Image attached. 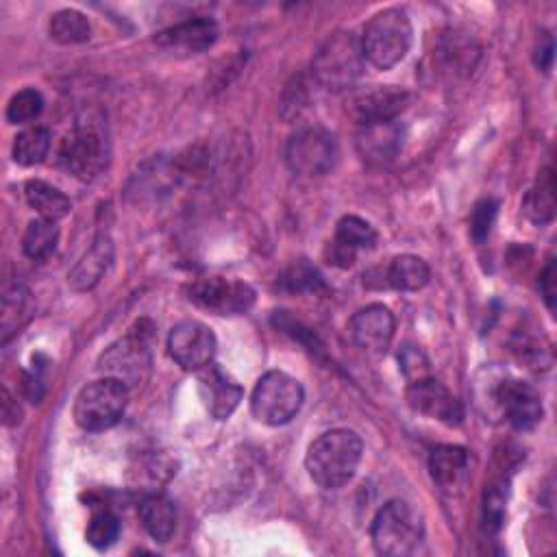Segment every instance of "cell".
I'll return each instance as SVG.
<instances>
[{"mask_svg": "<svg viewBox=\"0 0 557 557\" xmlns=\"http://www.w3.org/2000/svg\"><path fill=\"white\" fill-rule=\"evenodd\" d=\"M361 437L350 429H331L311 442L305 468L309 476L324 490L346 485L361 461Z\"/></svg>", "mask_w": 557, "mask_h": 557, "instance_id": "1", "label": "cell"}, {"mask_svg": "<svg viewBox=\"0 0 557 557\" xmlns=\"http://www.w3.org/2000/svg\"><path fill=\"white\" fill-rule=\"evenodd\" d=\"M154 326L150 320H137L124 337L113 342L98 359V370L104 376L117 379L126 387L139 385L148 379L152 366Z\"/></svg>", "mask_w": 557, "mask_h": 557, "instance_id": "2", "label": "cell"}, {"mask_svg": "<svg viewBox=\"0 0 557 557\" xmlns=\"http://www.w3.org/2000/svg\"><path fill=\"white\" fill-rule=\"evenodd\" d=\"M363 61L361 39L352 30H337L329 35L315 50L311 72L322 87L342 91L357 83Z\"/></svg>", "mask_w": 557, "mask_h": 557, "instance_id": "3", "label": "cell"}, {"mask_svg": "<svg viewBox=\"0 0 557 557\" xmlns=\"http://www.w3.org/2000/svg\"><path fill=\"white\" fill-rule=\"evenodd\" d=\"M370 535L379 555L407 557L422 544V516L407 500H389L374 516Z\"/></svg>", "mask_w": 557, "mask_h": 557, "instance_id": "4", "label": "cell"}, {"mask_svg": "<svg viewBox=\"0 0 557 557\" xmlns=\"http://www.w3.org/2000/svg\"><path fill=\"white\" fill-rule=\"evenodd\" d=\"M363 59L379 70H389L405 59L411 46V22L403 9H383L363 28Z\"/></svg>", "mask_w": 557, "mask_h": 557, "instance_id": "5", "label": "cell"}, {"mask_svg": "<svg viewBox=\"0 0 557 557\" xmlns=\"http://www.w3.org/2000/svg\"><path fill=\"white\" fill-rule=\"evenodd\" d=\"M305 389L302 385L281 370L265 372L250 396L252 416L270 426L287 424L302 407Z\"/></svg>", "mask_w": 557, "mask_h": 557, "instance_id": "6", "label": "cell"}, {"mask_svg": "<svg viewBox=\"0 0 557 557\" xmlns=\"http://www.w3.org/2000/svg\"><path fill=\"white\" fill-rule=\"evenodd\" d=\"M128 387L117 379L102 376L87 383L74 400V420L85 431L111 429L124 413Z\"/></svg>", "mask_w": 557, "mask_h": 557, "instance_id": "7", "label": "cell"}, {"mask_svg": "<svg viewBox=\"0 0 557 557\" xmlns=\"http://www.w3.org/2000/svg\"><path fill=\"white\" fill-rule=\"evenodd\" d=\"M59 159L63 168L81 181H94L109 163V141L94 120L78 122L61 141Z\"/></svg>", "mask_w": 557, "mask_h": 557, "instance_id": "8", "label": "cell"}, {"mask_svg": "<svg viewBox=\"0 0 557 557\" xmlns=\"http://www.w3.org/2000/svg\"><path fill=\"white\" fill-rule=\"evenodd\" d=\"M339 148L335 135L322 126H305L296 131L285 146V163L302 176H322L335 168Z\"/></svg>", "mask_w": 557, "mask_h": 557, "instance_id": "9", "label": "cell"}, {"mask_svg": "<svg viewBox=\"0 0 557 557\" xmlns=\"http://www.w3.org/2000/svg\"><path fill=\"white\" fill-rule=\"evenodd\" d=\"M215 348L213 331L198 320H181L168 335V352L183 370H202L213 361Z\"/></svg>", "mask_w": 557, "mask_h": 557, "instance_id": "10", "label": "cell"}, {"mask_svg": "<svg viewBox=\"0 0 557 557\" xmlns=\"http://www.w3.org/2000/svg\"><path fill=\"white\" fill-rule=\"evenodd\" d=\"M189 300L218 315L246 313L255 302V289L244 281H226L220 276L196 281L189 287Z\"/></svg>", "mask_w": 557, "mask_h": 557, "instance_id": "11", "label": "cell"}, {"mask_svg": "<svg viewBox=\"0 0 557 557\" xmlns=\"http://www.w3.org/2000/svg\"><path fill=\"white\" fill-rule=\"evenodd\" d=\"M409 104V94L394 85H376L372 89L359 91L348 100V115L359 124H374L396 120L398 113Z\"/></svg>", "mask_w": 557, "mask_h": 557, "instance_id": "12", "label": "cell"}, {"mask_svg": "<svg viewBox=\"0 0 557 557\" xmlns=\"http://www.w3.org/2000/svg\"><path fill=\"white\" fill-rule=\"evenodd\" d=\"M407 403L413 411L435 418L448 426H457L463 420L461 403L444 383H440L433 376H424L420 381L409 383Z\"/></svg>", "mask_w": 557, "mask_h": 557, "instance_id": "13", "label": "cell"}, {"mask_svg": "<svg viewBox=\"0 0 557 557\" xmlns=\"http://www.w3.org/2000/svg\"><path fill=\"white\" fill-rule=\"evenodd\" d=\"M350 335L359 348L370 355H381L389 348L396 320L385 305H368L350 318Z\"/></svg>", "mask_w": 557, "mask_h": 557, "instance_id": "14", "label": "cell"}, {"mask_svg": "<svg viewBox=\"0 0 557 557\" xmlns=\"http://www.w3.org/2000/svg\"><path fill=\"white\" fill-rule=\"evenodd\" d=\"M496 403L511 422V426L527 431L542 420V398L540 392L518 379H505L496 387Z\"/></svg>", "mask_w": 557, "mask_h": 557, "instance_id": "15", "label": "cell"}, {"mask_svg": "<svg viewBox=\"0 0 557 557\" xmlns=\"http://www.w3.org/2000/svg\"><path fill=\"white\" fill-rule=\"evenodd\" d=\"M198 392L207 411L215 420H226L237 409L244 396L242 385L213 361L198 370Z\"/></svg>", "mask_w": 557, "mask_h": 557, "instance_id": "16", "label": "cell"}, {"mask_svg": "<svg viewBox=\"0 0 557 557\" xmlns=\"http://www.w3.org/2000/svg\"><path fill=\"white\" fill-rule=\"evenodd\" d=\"M215 39H218V24L211 17H191L157 33L154 44L165 50L196 54L213 46Z\"/></svg>", "mask_w": 557, "mask_h": 557, "instance_id": "17", "label": "cell"}, {"mask_svg": "<svg viewBox=\"0 0 557 557\" xmlns=\"http://www.w3.org/2000/svg\"><path fill=\"white\" fill-rule=\"evenodd\" d=\"M376 244V231L359 215H344L337 222L335 237L329 250L331 263L337 268H350L359 250H370Z\"/></svg>", "mask_w": 557, "mask_h": 557, "instance_id": "18", "label": "cell"}, {"mask_svg": "<svg viewBox=\"0 0 557 557\" xmlns=\"http://www.w3.org/2000/svg\"><path fill=\"white\" fill-rule=\"evenodd\" d=\"M357 152L363 161L383 165L392 161L403 146V126L398 120L363 124L357 131Z\"/></svg>", "mask_w": 557, "mask_h": 557, "instance_id": "19", "label": "cell"}, {"mask_svg": "<svg viewBox=\"0 0 557 557\" xmlns=\"http://www.w3.org/2000/svg\"><path fill=\"white\" fill-rule=\"evenodd\" d=\"M111 261H113V242L109 235L100 233L91 242L87 252L78 259V263L70 270V274H67L70 287L76 292L94 289L98 285V281L102 278V274L109 270Z\"/></svg>", "mask_w": 557, "mask_h": 557, "instance_id": "20", "label": "cell"}, {"mask_svg": "<svg viewBox=\"0 0 557 557\" xmlns=\"http://www.w3.org/2000/svg\"><path fill=\"white\" fill-rule=\"evenodd\" d=\"M139 520L152 540L168 542L176 529V507L165 494L150 492L139 503Z\"/></svg>", "mask_w": 557, "mask_h": 557, "instance_id": "21", "label": "cell"}, {"mask_svg": "<svg viewBox=\"0 0 557 557\" xmlns=\"http://www.w3.org/2000/svg\"><path fill=\"white\" fill-rule=\"evenodd\" d=\"M468 468V450L455 444H442L431 450L429 470L440 487H453L461 481Z\"/></svg>", "mask_w": 557, "mask_h": 557, "instance_id": "22", "label": "cell"}, {"mask_svg": "<svg viewBox=\"0 0 557 557\" xmlns=\"http://www.w3.org/2000/svg\"><path fill=\"white\" fill-rule=\"evenodd\" d=\"M24 196H26L28 207L35 209L39 213V218H46L52 222L65 218L72 209L70 198L61 189H57L54 185L39 181V178H30L24 185Z\"/></svg>", "mask_w": 557, "mask_h": 557, "instance_id": "23", "label": "cell"}, {"mask_svg": "<svg viewBox=\"0 0 557 557\" xmlns=\"http://www.w3.org/2000/svg\"><path fill=\"white\" fill-rule=\"evenodd\" d=\"M431 278L426 261L418 255H398L387 268V283L398 292H418Z\"/></svg>", "mask_w": 557, "mask_h": 557, "instance_id": "24", "label": "cell"}, {"mask_svg": "<svg viewBox=\"0 0 557 557\" xmlns=\"http://www.w3.org/2000/svg\"><path fill=\"white\" fill-rule=\"evenodd\" d=\"M59 244V226L52 220L37 218L28 222L22 235V250L33 261H46Z\"/></svg>", "mask_w": 557, "mask_h": 557, "instance_id": "25", "label": "cell"}, {"mask_svg": "<svg viewBox=\"0 0 557 557\" xmlns=\"http://www.w3.org/2000/svg\"><path fill=\"white\" fill-rule=\"evenodd\" d=\"M524 215L533 222V224H546L553 220L555 213V181H553V170L546 168L535 187L524 196L522 202Z\"/></svg>", "mask_w": 557, "mask_h": 557, "instance_id": "26", "label": "cell"}, {"mask_svg": "<svg viewBox=\"0 0 557 557\" xmlns=\"http://www.w3.org/2000/svg\"><path fill=\"white\" fill-rule=\"evenodd\" d=\"M50 150V131L46 126H28L13 139V161L20 165H35L44 161Z\"/></svg>", "mask_w": 557, "mask_h": 557, "instance_id": "27", "label": "cell"}, {"mask_svg": "<svg viewBox=\"0 0 557 557\" xmlns=\"http://www.w3.org/2000/svg\"><path fill=\"white\" fill-rule=\"evenodd\" d=\"M30 294L22 285L4 289L2 296V337L4 342L17 333L30 318Z\"/></svg>", "mask_w": 557, "mask_h": 557, "instance_id": "28", "label": "cell"}, {"mask_svg": "<svg viewBox=\"0 0 557 557\" xmlns=\"http://www.w3.org/2000/svg\"><path fill=\"white\" fill-rule=\"evenodd\" d=\"M48 30H50V37L59 44H83L89 39L91 35V26H89V20L76 11V9H63V11H57L52 17H50V24H48Z\"/></svg>", "mask_w": 557, "mask_h": 557, "instance_id": "29", "label": "cell"}, {"mask_svg": "<svg viewBox=\"0 0 557 557\" xmlns=\"http://www.w3.org/2000/svg\"><path fill=\"white\" fill-rule=\"evenodd\" d=\"M442 57L450 72H468L474 67V61L479 57V48L472 44V39H461L457 35L448 37L442 46Z\"/></svg>", "mask_w": 557, "mask_h": 557, "instance_id": "30", "label": "cell"}, {"mask_svg": "<svg viewBox=\"0 0 557 557\" xmlns=\"http://www.w3.org/2000/svg\"><path fill=\"white\" fill-rule=\"evenodd\" d=\"M117 535H120V520L115 513H111L107 509L94 513L87 524V531H85L87 542L98 550L109 548L117 540Z\"/></svg>", "mask_w": 557, "mask_h": 557, "instance_id": "31", "label": "cell"}, {"mask_svg": "<svg viewBox=\"0 0 557 557\" xmlns=\"http://www.w3.org/2000/svg\"><path fill=\"white\" fill-rule=\"evenodd\" d=\"M44 109V98L37 89H22L17 91L7 104V120L11 124H26L33 122Z\"/></svg>", "mask_w": 557, "mask_h": 557, "instance_id": "32", "label": "cell"}, {"mask_svg": "<svg viewBox=\"0 0 557 557\" xmlns=\"http://www.w3.org/2000/svg\"><path fill=\"white\" fill-rule=\"evenodd\" d=\"M398 363L409 383L420 381L424 376H431V361L426 352L416 344H405L398 352Z\"/></svg>", "mask_w": 557, "mask_h": 557, "instance_id": "33", "label": "cell"}, {"mask_svg": "<svg viewBox=\"0 0 557 557\" xmlns=\"http://www.w3.org/2000/svg\"><path fill=\"white\" fill-rule=\"evenodd\" d=\"M496 213H498V202L494 198H483L474 205L472 215H470V235L476 244L485 242L487 235L492 233Z\"/></svg>", "mask_w": 557, "mask_h": 557, "instance_id": "34", "label": "cell"}, {"mask_svg": "<svg viewBox=\"0 0 557 557\" xmlns=\"http://www.w3.org/2000/svg\"><path fill=\"white\" fill-rule=\"evenodd\" d=\"M283 283L289 287V289H309V292H315V289H322L324 283H322V276L318 274L315 268H311L309 263L305 261H298L294 263L285 276H283Z\"/></svg>", "mask_w": 557, "mask_h": 557, "instance_id": "35", "label": "cell"}, {"mask_svg": "<svg viewBox=\"0 0 557 557\" xmlns=\"http://www.w3.org/2000/svg\"><path fill=\"white\" fill-rule=\"evenodd\" d=\"M485 524L490 529H498L505 516V492L498 490V485H494L487 494H485Z\"/></svg>", "mask_w": 557, "mask_h": 557, "instance_id": "36", "label": "cell"}, {"mask_svg": "<svg viewBox=\"0 0 557 557\" xmlns=\"http://www.w3.org/2000/svg\"><path fill=\"white\" fill-rule=\"evenodd\" d=\"M540 289L544 294V302L546 307L553 311L555 309V261L550 259L542 272V278H540Z\"/></svg>", "mask_w": 557, "mask_h": 557, "instance_id": "37", "label": "cell"}, {"mask_svg": "<svg viewBox=\"0 0 557 557\" xmlns=\"http://www.w3.org/2000/svg\"><path fill=\"white\" fill-rule=\"evenodd\" d=\"M550 63H553V37L546 35L544 37V44H540L537 52H535V65L542 70V72H548L550 70Z\"/></svg>", "mask_w": 557, "mask_h": 557, "instance_id": "38", "label": "cell"}]
</instances>
